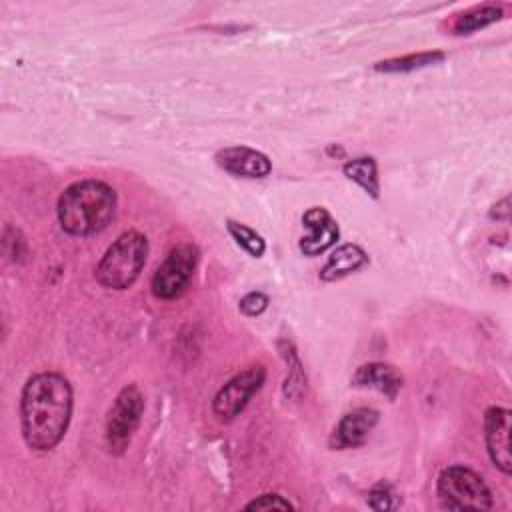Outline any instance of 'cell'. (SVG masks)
Segmentation results:
<instances>
[{
    "label": "cell",
    "mask_w": 512,
    "mask_h": 512,
    "mask_svg": "<svg viewBox=\"0 0 512 512\" xmlns=\"http://www.w3.org/2000/svg\"><path fill=\"white\" fill-rule=\"evenodd\" d=\"M196 264H198V248L194 244L182 242L174 246L152 276V282H150L152 294L162 300L178 298L188 288L192 274L196 270Z\"/></svg>",
    "instance_id": "5b68a950"
},
{
    "label": "cell",
    "mask_w": 512,
    "mask_h": 512,
    "mask_svg": "<svg viewBox=\"0 0 512 512\" xmlns=\"http://www.w3.org/2000/svg\"><path fill=\"white\" fill-rule=\"evenodd\" d=\"M352 384L360 386V388H374V390L386 394L388 398H394L398 394V390L402 388V376L390 364L370 362L356 370Z\"/></svg>",
    "instance_id": "7c38bea8"
},
{
    "label": "cell",
    "mask_w": 512,
    "mask_h": 512,
    "mask_svg": "<svg viewBox=\"0 0 512 512\" xmlns=\"http://www.w3.org/2000/svg\"><path fill=\"white\" fill-rule=\"evenodd\" d=\"M116 192L102 180L70 184L58 198V222L66 234L90 236L104 230L116 214Z\"/></svg>",
    "instance_id": "7a4b0ae2"
},
{
    "label": "cell",
    "mask_w": 512,
    "mask_h": 512,
    "mask_svg": "<svg viewBox=\"0 0 512 512\" xmlns=\"http://www.w3.org/2000/svg\"><path fill=\"white\" fill-rule=\"evenodd\" d=\"M266 306H268V298L262 292H250L240 300V310L246 316H258L266 310Z\"/></svg>",
    "instance_id": "d6986e66"
},
{
    "label": "cell",
    "mask_w": 512,
    "mask_h": 512,
    "mask_svg": "<svg viewBox=\"0 0 512 512\" xmlns=\"http://www.w3.org/2000/svg\"><path fill=\"white\" fill-rule=\"evenodd\" d=\"M440 60H444L442 52H418V54H408V56H402V58H392V60L378 62L374 66V70H378V72H412V70L436 64Z\"/></svg>",
    "instance_id": "2e32d148"
},
{
    "label": "cell",
    "mask_w": 512,
    "mask_h": 512,
    "mask_svg": "<svg viewBox=\"0 0 512 512\" xmlns=\"http://www.w3.org/2000/svg\"><path fill=\"white\" fill-rule=\"evenodd\" d=\"M510 410L492 406L484 414V438L486 450L492 464L504 472H512V456H510Z\"/></svg>",
    "instance_id": "ba28073f"
},
{
    "label": "cell",
    "mask_w": 512,
    "mask_h": 512,
    "mask_svg": "<svg viewBox=\"0 0 512 512\" xmlns=\"http://www.w3.org/2000/svg\"><path fill=\"white\" fill-rule=\"evenodd\" d=\"M366 262H368V256H366V252L360 246H356V244L338 246L328 256V262L320 270V278L326 280V282L344 278V276L360 270L362 266H366Z\"/></svg>",
    "instance_id": "4fadbf2b"
},
{
    "label": "cell",
    "mask_w": 512,
    "mask_h": 512,
    "mask_svg": "<svg viewBox=\"0 0 512 512\" xmlns=\"http://www.w3.org/2000/svg\"><path fill=\"white\" fill-rule=\"evenodd\" d=\"M220 168L242 178H264L270 174L272 164L266 154L248 146H230L216 154Z\"/></svg>",
    "instance_id": "30bf717a"
},
{
    "label": "cell",
    "mask_w": 512,
    "mask_h": 512,
    "mask_svg": "<svg viewBox=\"0 0 512 512\" xmlns=\"http://www.w3.org/2000/svg\"><path fill=\"white\" fill-rule=\"evenodd\" d=\"M344 174L346 178L354 180L358 186L366 190L372 198H378L380 192V182H378V168L374 158H356L344 164Z\"/></svg>",
    "instance_id": "5bb4252c"
},
{
    "label": "cell",
    "mask_w": 512,
    "mask_h": 512,
    "mask_svg": "<svg viewBox=\"0 0 512 512\" xmlns=\"http://www.w3.org/2000/svg\"><path fill=\"white\" fill-rule=\"evenodd\" d=\"M246 510H294V504L280 494H262L248 502Z\"/></svg>",
    "instance_id": "ac0fdd59"
},
{
    "label": "cell",
    "mask_w": 512,
    "mask_h": 512,
    "mask_svg": "<svg viewBox=\"0 0 512 512\" xmlns=\"http://www.w3.org/2000/svg\"><path fill=\"white\" fill-rule=\"evenodd\" d=\"M438 498L448 510H490L492 492L472 468L462 464L448 466L440 472L436 484Z\"/></svg>",
    "instance_id": "277c9868"
},
{
    "label": "cell",
    "mask_w": 512,
    "mask_h": 512,
    "mask_svg": "<svg viewBox=\"0 0 512 512\" xmlns=\"http://www.w3.org/2000/svg\"><path fill=\"white\" fill-rule=\"evenodd\" d=\"M148 256V240L138 230L120 234L96 266V280L110 290H126L140 276Z\"/></svg>",
    "instance_id": "3957f363"
},
{
    "label": "cell",
    "mask_w": 512,
    "mask_h": 512,
    "mask_svg": "<svg viewBox=\"0 0 512 512\" xmlns=\"http://www.w3.org/2000/svg\"><path fill=\"white\" fill-rule=\"evenodd\" d=\"M266 378V370L264 366H250L244 372L236 374L234 378H230L214 396L212 400V410L214 414L228 422L232 418H236L244 406L248 404V400L260 390V386L264 384Z\"/></svg>",
    "instance_id": "52a82bcc"
},
{
    "label": "cell",
    "mask_w": 512,
    "mask_h": 512,
    "mask_svg": "<svg viewBox=\"0 0 512 512\" xmlns=\"http://www.w3.org/2000/svg\"><path fill=\"white\" fill-rule=\"evenodd\" d=\"M142 412H144V396L140 388L136 384L124 386L118 392L106 420V442L110 452L122 454L128 448L132 434L140 424Z\"/></svg>",
    "instance_id": "8992f818"
},
{
    "label": "cell",
    "mask_w": 512,
    "mask_h": 512,
    "mask_svg": "<svg viewBox=\"0 0 512 512\" xmlns=\"http://www.w3.org/2000/svg\"><path fill=\"white\" fill-rule=\"evenodd\" d=\"M368 504L374 508V510H388L390 508V496L386 492H370L368 496Z\"/></svg>",
    "instance_id": "ffe728a7"
},
{
    "label": "cell",
    "mask_w": 512,
    "mask_h": 512,
    "mask_svg": "<svg viewBox=\"0 0 512 512\" xmlns=\"http://www.w3.org/2000/svg\"><path fill=\"white\" fill-rule=\"evenodd\" d=\"M226 228H228L230 236L236 240V244H238L240 248H244L250 256L260 258V256L264 254L266 244H264L262 236H260L256 230H252V228L246 226V224L234 222V220H228V222H226Z\"/></svg>",
    "instance_id": "e0dca14e"
},
{
    "label": "cell",
    "mask_w": 512,
    "mask_h": 512,
    "mask_svg": "<svg viewBox=\"0 0 512 512\" xmlns=\"http://www.w3.org/2000/svg\"><path fill=\"white\" fill-rule=\"evenodd\" d=\"M378 422V412L372 408H358L342 416L332 434L334 448H356L366 442L368 434Z\"/></svg>",
    "instance_id": "8fae6325"
},
{
    "label": "cell",
    "mask_w": 512,
    "mask_h": 512,
    "mask_svg": "<svg viewBox=\"0 0 512 512\" xmlns=\"http://www.w3.org/2000/svg\"><path fill=\"white\" fill-rule=\"evenodd\" d=\"M72 416V388L58 372L28 378L20 396L24 442L38 452L52 450L66 434Z\"/></svg>",
    "instance_id": "6da1fadb"
},
{
    "label": "cell",
    "mask_w": 512,
    "mask_h": 512,
    "mask_svg": "<svg viewBox=\"0 0 512 512\" xmlns=\"http://www.w3.org/2000/svg\"><path fill=\"white\" fill-rule=\"evenodd\" d=\"M502 18V8L500 6H480V8H474L470 12H464L456 18L454 22V32L456 34H472L496 20Z\"/></svg>",
    "instance_id": "9a60e30c"
},
{
    "label": "cell",
    "mask_w": 512,
    "mask_h": 512,
    "mask_svg": "<svg viewBox=\"0 0 512 512\" xmlns=\"http://www.w3.org/2000/svg\"><path fill=\"white\" fill-rule=\"evenodd\" d=\"M302 224L306 228V234L300 238V250L306 256H316L338 240V224L326 208L314 206L306 210L302 216Z\"/></svg>",
    "instance_id": "9c48e42d"
}]
</instances>
